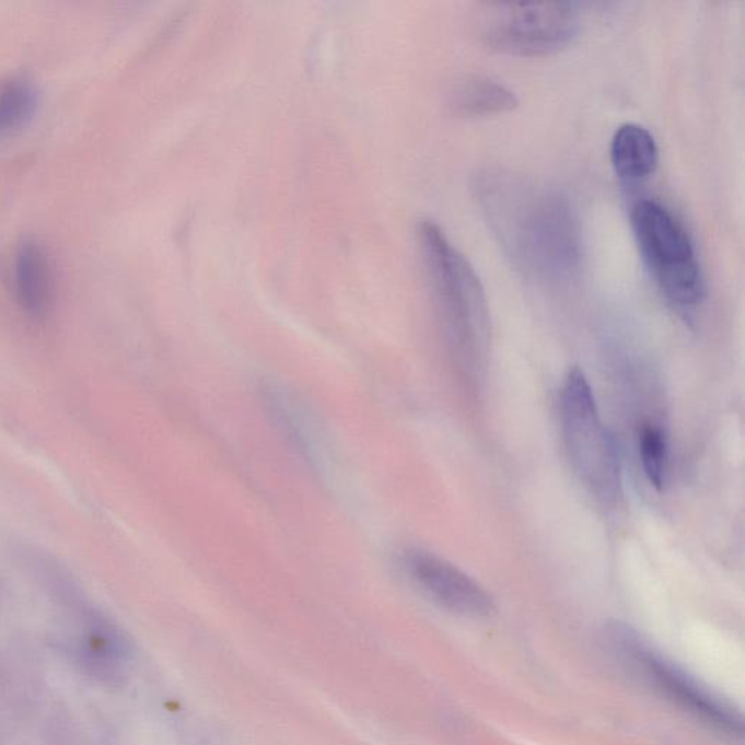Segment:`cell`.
<instances>
[{"instance_id": "11", "label": "cell", "mask_w": 745, "mask_h": 745, "mask_svg": "<svg viewBox=\"0 0 745 745\" xmlns=\"http://www.w3.org/2000/svg\"><path fill=\"white\" fill-rule=\"evenodd\" d=\"M38 105V91L24 77L0 82V139L15 133L33 118Z\"/></svg>"}, {"instance_id": "2", "label": "cell", "mask_w": 745, "mask_h": 745, "mask_svg": "<svg viewBox=\"0 0 745 745\" xmlns=\"http://www.w3.org/2000/svg\"><path fill=\"white\" fill-rule=\"evenodd\" d=\"M418 246L440 325L467 376L487 361L491 321L487 294L475 268L433 220L418 226Z\"/></svg>"}, {"instance_id": "7", "label": "cell", "mask_w": 745, "mask_h": 745, "mask_svg": "<svg viewBox=\"0 0 745 745\" xmlns=\"http://www.w3.org/2000/svg\"><path fill=\"white\" fill-rule=\"evenodd\" d=\"M405 575L440 606L457 615L485 617L493 612L491 596L456 566L429 550L409 548L400 554Z\"/></svg>"}, {"instance_id": "1", "label": "cell", "mask_w": 745, "mask_h": 745, "mask_svg": "<svg viewBox=\"0 0 745 745\" xmlns=\"http://www.w3.org/2000/svg\"><path fill=\"white\" fill-rule=\"evenodd\" d=\"M474 189L489 226L524 275L561 283L580 271L581 229L566 196L523 176L492 170L476 175Z\"/></svg>"}, {"instance_id": "8", "label": "cell", "mask_w": 745, "mask_h": 745, "mask_svg": "<svg viewBox=\"0 0 745 745\" xmlns=\"http://www.w3.org/2000/svg\"><path fill=\"white\" fill-rule=\"evenodd\" d=\"M13 290L26 315L43 317L55 299V270L46 248L24 241L13 258Z\"/></svg>"}, {"instance_id": "4", "label": "cell", "mask_w": 745, "mask_h": 745, "mask_svg": "<svg viewBox=\"0 0 745 745\" xmlns=\"http://www.w3.org/2000/svg\"><path fill=\"white\" fill-rule=\"evenodd\" d=\"M561 424L571 465L600 504L619 505L621 470L615 439L600 417L596 398L583 370L572 369L561 391Z\"/></svg>"}, {"instance_id": "6", "label": "cell", "mask_w": 745, "mask_h": 745, "mask_svg": "<svg viewBox=\"0 0 745 745\" xmlns=\"http://www.w3.org/2000/svg\"><path fill=\"white\" fill-rule=\"evenodd\" d=\"M607 632L612 645L632 661L670 698L726 733H742V717L731 705L656 650L637 630L628 625L615 624Z\"/></svg>"}, {"instance_id": "12", "label": "cell", "mask_w": 745, "mask_h": 745, "mask_svg": "<svg viewBox=\"0 0 745 745\" xmlns=\"http://www.w3.org/2000/svg\"><path fill=\"white\" fill-rule=\"evenodd\" d=\"M639 457L647 479L652 487L663 491L668 476V442L659 426H643L639 434Z\"/></svg>"}, {"instance_id": "5", "label": "cell", "mask_w": 745, "mask_h": 745, "mask_svg": "<svg viewBox=\"0 0 745 745\" xmlns=\"http://www.w3.org/2000/svg\"><path fill=\"white\" fill-rule=\"evenodd\" d=\"M580 11L566 2H489L476 13L480 42L511 56L555 55L570 46L580 31Z\"/></svg>"}, {"instance_id": "9", "label": "cell", "mask_w": 745, "mask_h": 745, "mask_svg": "<svg viewBox=\"0 0 745 745\" xmlns=\"http://www.w3.org/2000/svg\"><path fill=\"white\" fill-rule=\"evenodd\" d=\"M447 107L461 118L492 117L514 112L519 98L501 82L482 74H466L449 88Z\"/></svg>"}, {"instance_id": "10", "label": "cell", "mask_w": 745, "mask_h": 745, "mask_svg": "<svg viewBox=\"0 0 745 745\" xmlns=\"http://www.w3.org/2000/svg\"><path fill=\"white\" fill-rule=\"evenodd\" d=\"M610 161L616 175L625 183L647 179L654 174L660 161L654 136L637 123H625L613 135Z\"/></svg>"}, {"instance_id": "3", "label": "cell", "mask_w": 745, "mask_h": 745, "mask_svg": "<svg viewBox=\"0 0 745 745\" xmlns=\"http://www.w3.org/2000/svg\"><path fill=\"white\" fill-rule=\"evenodd\" d=\"M630 223L656 288L678 313L690 316L703 303L707 284L685 224L672 210L651 198L635 202Z\"/></svg>"}]
</instances>
